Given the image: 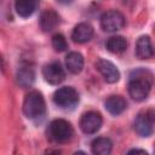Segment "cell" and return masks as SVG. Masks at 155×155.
<instances>
[{
	"instance_id": "6da1fadb",
	"label": "cell",
	"mask_w": 155,
	"mask_h": 155,
	"mask_svg": "<svg viewBox=\"0 0 155 155\" xmlns=\"http://www.w3.org/2000/svg\"><path fill=\"white\" fill-rule=\"evenodd\" d=\"M154 82V75L145 68H138L131 71L128 78V93L136 102H143L150 93Z\"/></svg>"
},
{
	"instance_id": "7a4b0ae2",
	"label": "cell",
	"mask_w": 155,
	"mask_h": 155,
	"mask_svg": "<svg viewBox=\"0 0 155 155\" xmlns=\"http://www.w3.org/2000/svg\"><path fill=\"white\" fill-rule=\"evenodd\" d=\"M46 110L44 96L39 91H30L23 101V113L28 119H36Z\"/></svg>"
},
{
	"instance_id": "3957f363",
	"label": "cell",
	"mask_w": 155,
	"mask_h": 155,
	"mask_svg": "<svg viewBox=\"0 0 155 155\" xmlns=\"http://www.w3.org/2000/svg\"><path fill=\"white\" fill-rule=\"evenodd\" d=\"M74 133L73 126L64 119H56L48 126V136L57 143H65L71 139Z\"/></svg>"
},
{
	"instance_id": "277c9868",
	"label": "cell",
	"mask_w": 155,
	"mask_h": 155,
	"mask_svg": "<svg viewBox=\"0 0 155 155\" xmlns=\"http://www.w3.org/2000/svg\"><path fill=\"white\" fill-rule=\"evenodd\" d=\"M53 102L62 109H73L79 103V93L74 87L64 86L53 93Z\"/></svg>"
},
{
	"instance_id": "5b68a950",
	"label": "cell",
	"mask_w": 155,
	"mask_h": 155,
	"mask_svg": "<svg viewBox=\"0 0 155 155\" xmlns=\"http://www.w3.org/2000/svg\"><path fill=\"white\" fill-rule=\"evenodd\" d=\"M125 23V16L117 10H109L101 16V27L108 33H114L122 29Z\"/></svg>"
},
{
	"instance_id": "8992f818",
	"label": "cell",
	"mask_w": 155,
	"mask_h": 155,
	"mask_svg": "<svg viewBox=\"0 0 155 155\" xmlns=\"http://www.w3.org/2000/svg\"><path fill=\"white\" fill-rule=\"evenodd\" d=\"M136 133L140 137H149L154 131V115L150 111L139 113L133 122Z\"/></svg>"
},
{
	"instance_id": "52a82bcc",
	"label": "cell",
	"mask_w": 155,
	"mask_h": 155,
	"mask_svg": "<svg viewBox=\"0 0 155 155\" xmlns=\"http://www.w3.org/2000/svg\"><path fill=\"white\" fill-rule=\"evenodd\" d=\"M103 124V117L97 111H87L85 114H82L79 126L81 128V131L86 134H93L96 133L101 126Z\"/></svg>"
},
{
	"instance_id": "ba28073f",
	"label": "cell",
	"mask_w": 155,
	"mask_h": 155,
	"mask_svg": "<svg viewBox=\"0 0 155 155\" xmlns=\"http://www.w3.org/2000/svg\"><path fill=\"white\" fill-rule=\"evenodd\" d=\"M42 76L50 85H59L65 79V71L59 62H51L42 68Z\"/></svg>"
},
{
	"instance_id": "9c48e42d",
	"label": "cell",
	"mask_w": 155,
	"mask_h": 155,
	"mask_svg": "<svg viewBox=\"0 0 155 155\" xmlns=\"http://www.w3.org/2000/svg\"><path fill=\"white\" fill-rule=\"evenodd\" d=\"M96 68L97 70L102 74V76L104 78V80L109 84H115L119 81L120 79V71L116 68V65L114 63H111L110 61L107 59H98L96 63Z\"/></svg>"
},
{
	"instance_id": "30bf717a",
	"label": "cell",
	"mask_w": 155,
	"mask_h": 155,
	"mask_svg": "<svg viewBox=\"0 0 155 155\" xmlns=\"http://www.w3.org/2000/svg\"><path fill=\"white\" fill-rule=\"evenodd\" d=\"M93 34H94L93 27L90 23L82 22L74 27V29L71 31V39L74 42L85 44L93 38Z\"/></svg>"
},
{
	"instance_id": "8fae6325",
	"label": "cell",
	"mask_w": 155,
	"mask_h": 155,
	"mask_svg": "<svg viewBox=\"0 0 155 155\" xmlns=\"http://www.w3.org/2000/svg\"><path fill=\"white\" fill-rule=\"evenodd\" d=\"M40 28L44 31H51L59 24V16L58 13L52 8H46L40 15Z\"/></svg>"
},
{
	"instance_id": "7c38bea8",
	"label": "cell",
	"mask_w": 155,
	"mask_h": 155,
	"mask_svg": "<svg viewBox=\"0 0 155 155\" xmlns=\"http://www.w3.org/2000/svg\"><path fill=\"white\" fill-rule=\"evenodd\" d=\"M154 54L151 40L148 35H142L136 42V56L139 59H149Z\"/></svg>"
},
{
	"instance_id": "4fadbf2b",
	"label": "cell",
	"mask_w": 155,
	"mask_h": 155,
	"mask_svg": "<svg viewBox=\"0 0 155 155\" xmlns=\"http://www.w3.org/2000/svg\"><path fill=\"white\" fill-rule=\"evenodd\" d=\"M65 68L71 74L81 73L84 68V56L80 52L71 51L65 56Z\"/></svg>"
},
{
	"instance_id": "5bb4252c",
	"label": "cell",
	"mask_w": 155,
	"mask_h": 155,
	"mask_svg": "<svg viewBox=\"0 0 155 155\" xmlns=\"http://www.w3.org/2000/svg\"><path fill=\"white\" fill-rule=\"evenodd\" d=\"M104 107H105V109L109 114L120 115L121 113L125 111V109L127 107V103H126V99L121 96H110L104 102Z\"/></svg>"
},
{
	"instance_id": "9a60e30c",
	"label": "cell",
	"mask_w": 155,
	"mask_h": 155,
	"mask_svg": "<svg viewBox=\"0 0 155 155\" xmlns=\"http://www.w3.org/2000/svg\"><path fill=\"white\" fill-rule=\"evenodd\" d=\"M16 78H17V84L21 87L27 88V87H30L34 84V81H35V71H34V69L31 67L24 65V67H21L17 70Z\"/></svg>"
},
{
	"instance_id": "2e32d148",
	"label": "cell",
	"mask_w": 155,
	"mask_h": 155,
	"mask_svg": "<svg viewBox=\"0 0 155 155\" xmlns=\"http://www.w3.org/2000/svg\"><path fill=\"white\" fill-rule=\"evenodd\" d=\"M113 150V143L107 137L96 138L91 144V151L93 155H110Z\"/></svg>"
},
{
	"instance_id": "e0dca14e",
	"label": "cell",
	"mask_w": 155,
	"mask_h": 155,
	"mask_svg": "<svg viewBox=\"0 0 155 155\" xmlns=\"http://www.w3.org/2000/svg\"><path fill=\"white\" fill-rule=\"evenodd\" d=\"M36 6H38V2L34 0H17L15 2L16 12L18 13V16H21L23 18L31 16L34 13Z\"/></svg>"
},
{
	"instance_id": "ac0fdd59",
	"label": "cell",
	"mask_w": 155,
	"mask_h": 155,
	"mask_svg": "<svg viewBox=\"0 0 155 155\" xmlns=\"http://www.w3.org/2000/svg\"><path fill=\"white\" fill-rule=\"evenodd\" d=\"M105 47L111 53H121L127 47V40L121 35H114L107 40Z\"/></svg>"
},
{
	"instance_id": "d6986e66",
	"label": "cell",
	"mask_w": 155,
	"mask_h": 155,
	"mask_svg": "<svg viewBox=\"0 0 155 155\" xmlns=\"http://www.w3.org/2000/svg\"><path fill=\"white\" fill-rule=\"evenodd\" d=\"M52 46H53V48L57 51V52H63V51H65L67 48H68V42H67V40H65V38H64V35H62V34H54L53 36H52Z\"/></svg>"
},
{
	"instance_id": "ffe728a7",
	"label": "cell",
	"mask_w": 155,
	"mask_h": 155,
	"mask_svg": "<svg viewBox=\"0 0 155 155\" xmlns=\"http://www.w3.org/2000/svg\"><path fill=\"white\" fill-rule=\"evenodd\" d=\"M126 155H149V154H148V151H145L144 149L134 148V149H131Z\"/></svg>"
},
{
	"instance_id": "44dd1931",
	"label": "cell",
	"mask_w": 155,
	"mask_h": 155,
	"mask_svg": "<svg viewBox=\"0 0 155 155\" xmlns=\"http://www.w3.org/2000/svg\"><path fill=\"white\" fill-rule=\"evenodd\" d=\"M46 155H61L58 151H51V153H47Z\"/></svg>"
},
{
	"instance_id": "7402d4cb",
	"label": "cell",
	"mask_w": 155,
	"mask_h": 155,
	"mask_svg": "<svg viewBox=\"0 0 155 155\" xmlns=\"http://www.w3.org/2000/svg\"><path fill=\"white\" fill-rule=\"evenodd\" d=\"M74 155H87L86 153H84V151H76Z\"/></svg>"
}]
</instances>
